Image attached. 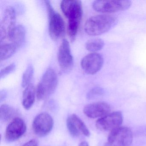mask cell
<instances>
[{
    "label": "cell",
    "instance_id": "1",
    "mask_svg": "<svg viewBox=\"0 0 146 146\" xmlns=\"http://www.w3.org/2000/svg\"><path fill=\"white\" fill-rule=\"evenodd\" d=\"M60 7L68 19V35L73 40L77 34L82 17V2L80 1H62Z\"/></svg>",
    "mask_w": 146,
    "mask_h": 146
},
{
    "label": "cell",
    "instance_id": "2",
    "mask_svg": "<svg viewBox=\"0 0 146 146\" xmlns=\"http://www.w3.org/2000/svg\"><path fill=\"white\" fill-rule=\"evenodd\" d=\"M117 23V19L114 16L107 14L96 15L87 20L84 30L89 35H100L108 32Z\"/></svg>",
    "mask_w": 146,
    "mask_h": 146
},
{
    "label": "cell",
    "instance_id": "3",
    "mask_svg": "<svg viewBox=\"0 0 146 146\" xmlns=\"http://www.w3.org/2000/svg\"><path fill=\"white\" fill-rule=\"evenodd\" d=\"M48 18V32L51 38L54 41L64 37L65 33V25L59 13L54 11L50 1H45Z\"/></svg>",
    "mask_w": 146,
    "mask_h": 146
},
{
    "label": "cell",
    "instance_id": "4",
    "mask_svg": "<svg viewBox=\"0 0 146 146\" xmlns=\"http://www.w3.org/2000/svg\"><path fill=\"white\" fill-rule=\"evenodd\" d=\"M58 76L54 70L48 69L37 85L36 96L39 100H46L56 90L58 85Z\"/></svg>",
    "mask_w": 146,
    "mask_h": 146
},
{
    "label": "cell",
    "instance_id": "5",
    "mask_svg": "<svg viewBox=\"0 0 146 146\" xmlns=\"http://www.w3.org/2000/svg\"><path fill=\"white\" fill-rule=\"evenodd\" d=\"M131 2L128 0H96L93 2L94 10L102 13H112L129 9Z\"/></svg>",
    "mask_w": 146,
    "mask_h": 146
},
{
    "label": "cell",
    "instance_id": "6",
    "mask_svg": "<svg viewBox=\"0 0 146 146\" xmlns=\"http://www.w3.org/2000/svg\"><path fill=\"white\" fill-rule=\"evenodd\" d=\"M133 141L131 130L127 127H120L109 133L104 146H130Z\"/></svg>",
    "mask_w": 146,
    "mask_h": 146
},
{
    "label": "cell",
    "instance_id": "7",
    "mask_svg": "<svg viewBox=\"0 0 146 146\" xmlns=\"http://www.w3.org/2000/svg\"><path fill=\"white\" fill-rule=\"evenodd\" d=\"M16 12L12 7H7L4 11L0 23V42L8 39L9 36L16 27Z\"/></svg>",
    "mask_w": 146,
    "mask_h": 146
},
{
    "label": "cell",
    "instance_id": "8",
    "mask_svg": "<svg viewBox=\"0 0 146 146\" xmlns=\"http://www.w3.org/2000/svg\"><path fill=\"white\" fill-rule=\"evenodd\" d=\"M123 122V116L119 111L108 113L100 118L96 122L97 129L102 131L111 132L120 127Z\"/></svg>",
    "mask_w": 146,
    "mask_h": 146
},
{
    "label": "cell",
    "instance_id": "9",
    "mask_svg": "<svg viewBox=\"0 0 146 146\" xmlns=\"http://www.w3.org/2000/svg\"><path fill=\"white\" fill-rule=\"evenodd\" d=\"M54 121L48 113H42L35 117L32 124L33 131L39 137L46 135L52 129Z\"/></svg>",
    "mask_w": 146,
    "mask_h": 146
},
{
    "label": "cell",
    "instance_id": "10",
    "mask_svg": "<svg viewBox=\"0 0 146 146\" xmlns=\"http://www.w3.org/2000/svg\"><path fill=\"white\" fill-rule=\"evenodd\" d=\"M104 59L100 54L94 52L84 56L81 62L84 71L88 75H94L99 71L103 66Z\"/></svg>",
    "mask_w": 146,
    "mask_h": 146
},
{
    "label": "cell",
    "instance_id": "11",
    "mask_svg": "<svg viewBox=\"0 0 146 146\" xmlns=\"http://www.w3.org/2000/svg\"><path fill=\"white\" fill-rule=\"evenodd\" d=\"M26 129L25 122L23 119L19 117L15 118L7 127L5 138L7 141H15L25 133Z\"/></svg>",
    "mask_w": 146,
    "mask_h": 146
},
{
    "label": "cell",
    "instance_id": "12",
    "mask_svg": "<svg viewBox=\"0 0 146 146\" xmlns=\"http://www.w3.org/2000/svg\"><path fill=\"white\" fill-rule=\"evenodd\" d=\"M58 59L59 64L62 70L69 71L72 68L74 60L70 44L66 39L63 40L59 48Z\"/></svg>",
    "mask_w": 146,
    "mask_h": 146
},
{
    "label": "cell",
    "instance_id": "13",
    "mask_svg": "<svg viewBox=\"0 0 146 146\" xmlns=\"http://www.w3.org/2000/svg\"><path fill=\"white\" fill-rule=\"evenodd\" d=\"M111 107L105 102H97L88 104L84 107V113L90 118H101L110 113Z\"/></svg>",
    "mask_w": 146,
    "mask_h": 146
},
{
    "label": "cell",
    "instance_id": "14",
    "mask_svg": "<svg viewBox=\"0 0 146 146\" xmlns=\"http://www.w3.org/2000/svg\"><path fill=\"white\" fill-rule=\"evenodd\" d=\"M26 30L23 25L16 26L9 36L8 40L11 43L15 45L18 48L23 44L25 39Z\"/></svg>",
    "mask_w": 146,
    "mask_h": 146
},
{
    "label": "cell",
    "instance_id": "15",
    "mask_svg": "<svg viewBox=\"0 0 146 146\" xmlns=\"http://www.w3.org/2000/svg\"><path fill=\"white\" fill-rule=\"evenodd\" d=\"M36 94L35 89L34 85L31 83L26 87L24 90L22 98V104L23 107L26 110L30 109L34 104Z\"/></svg>",
    "mask_w": 146,
    "mask_h": 146
},
{
    "label": "cell",
    "instance_id": "16",
    "mask_svg": "<svg viewBox=\"0 0 146 146\" xmlns=\"http://www.w3.org/2000/svg\"><path fill=\"white\" fill-rule=\"evenodd\" d=\"M17 47L13 43H4L1 44L0 59L1 61L6 60L15 54L18 49Z\"/></svg>",
    "mask_w": 146,
    "mask_h": 146
},
{
    "label": "cell",
    "instance_id": "17",
    "mask_svg": "<svg viewBox=\"0 0 146 146\" xmlns=\"http://www.w3.org/2000/svg\"><path fill=\"white\" fill-rule=\"evenodd\" d=\"M16 114L14 108L8 105L4 104L0 108V118L1 121L6 122L12 118Z\"/></svg>",
    "mask_w": 146,
    "mask_h": 146
},
{
    "label": "cell",
    "instance_id": "18",
    "mask_svg": "<svg viewBox=\"0 0 146 146\" xmlns=\"http://www.w3.org/2000/svg\"><path fill=\"white\" fill-rule=\"evenodd\" d=\"M104 41L100 38H94L89 40L86 42L85 46L86 49L93 53L101 50L104 47Z\"/></svg>",
    "mask_w": 146,
    "mask_h": 146
},
{
    "label": "cell",
    "instance_id": "19",
    "mask_svg": "<svg viewBox=\"0 0 146 146\" xmlns=\"http://www.w3.org/2000/svg\"><path fill=\"white\" fill-rule=\"evenodd\" d=\"M70 116L73 121L75 126L80 133H82L86 136H90V131L83 121L76 114H73Z\"/></svg>",
    "mask_w": 146,
    "mask_h": 146
},
{
    "label": "cell",
    "instance_id": "20",
    "mask_svg": "<svg viewBox=\"0 0 146 146\" xmlns=\"http://www.w3.org/2000/svg\"><path fill=\"white\" fill-rule=\"evenodd\" d=\"M34 75V67L31 64L29 65L24 73L22 78V86L26 88L31 84V80Z\"/></svg>",
    "mask_w": 146,
    "mask_h": 146
},
{
    "label": "cell",
    "instance_id": "21",
    "mask_svg": "<svg viewBox=\"0 0 146 146\" xmlns=\"http://www.w3.org/2000/svg\"><path fill=\"white\" fill-rule=\"evenodd\" d=\"M67 129L70 134L74 137H77L80 134V132L76 129L70 116L67 118L66 121Z\"/></svg>",
    "mask_w": 146,
    "mask_h": 146
},
{
    "label": "cell",
    "instance_id": "22",
    "mask_svg": "<svg viewBox=\"0 0 146 146\" xmlns=\"http://www.w3.org/2000/svg\"><path fill=\"white\" fill-rule=\"evenodd\" d=\"M103 89L99 87H96L92 89L87 94V98L89 100L94 99L100 97L103 94Z\"/></svg>",
    "mask_w": 146,
    "mask_h": 146
},
{
    "label": "cell",
    "instance_id": "23",
    "mask_svg": "<svg viewBox=\"0 0 146 146\" xmlns=\"http://www.w3.org/2000/svg\"><path fill=\"white\" fill-rule=\"evenodd\" d=\"M15 69H16V65L14 63H13L5 68H3L0 72V78L2 79L3 78L6 76L8 74L14 72Z\"/></svg>",
    "mask_w": 146,
    "mask_h": 146
},
{
    "label": "cell",
    "instance_id": "24",
    "mask_svg": "<svg viewBox=\"0 0 146 146\" xmlns=\"http://www.w3.org/2000/svg\"><path fill=\"white\" fill-rule=\"evenodd\" d=\"M22 146H38V145L36 141L33 139L27 142Z\"/></svg>",
    "mask_w": 146,
    "mask_h": 146
},
{
    "label": "cell",
    "instance_id": "25",
    "mask_svg": "<svg viewBox=\"0 0 146 146\" xmlns=\"http://www.w3.org/2000/svg\"><path fill=\"white\" fill-rule=\"evenodd\" d=\"M6 92L5 90H3L1 92V100H2L3 98H4L6 96Z\"/></svg>",
    "mask_w": 146,
    "mask_h": 146
},
{
    "label": "cell",
    "instance_id": "26",
    "mask_svg": "<svg viewBox=\"0 0 146 146\" xmlns=\"http://www.w3.org/2000/svg\"><path fill=\"white\" fill-rule=\"evenodd\" d=\"M78 146H89V144L87 142L82 141L79 144Z\"/></svg>",
    "mask_w": 146,
    "mask_h": 146
}]
</instances>
